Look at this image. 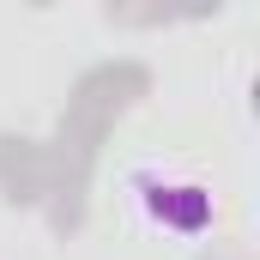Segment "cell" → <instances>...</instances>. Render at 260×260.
Here are the masks:
<instances>
[{
	"label": "cell",
	"instance_id": "1",
	"mask_svg": "<svg viewBox=\"0 0 260 260\" xmlns=\"http://www.w3.org/2000/svg\"><path fill=\"white\" fill-rule=\"evenodd\" d=\"M151 212H157L164 224H176V230H200V224L212 218V200L200 194V188H157V194H151Z\"/></svg>",
	"mask_w": 260,
	"mask_h": 260
}]
</instances>
